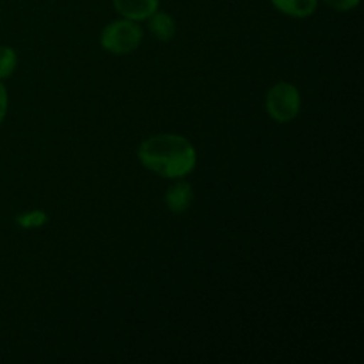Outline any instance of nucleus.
<instances>
[{"mask_svg":"<svg viewBox=\"0 0 364 364\" xmlns=\"http://www.w3.org/2000/svg\"><path fill=\"white\" fill-rule=\"evenodd\" d=\"M146 21H148V28L151 31V34L155 36L159 41L167 43L176 36V20H174L169 13L155 11Z\"/></svg>","mask_w":364,"mask_h":364,"instance_id":"nucleus-7","label":"nucleus"},{"mask_svg":"<svg viewBox=\"0 0 364 364\" xmlns=\"http://www.w3.org/2000/svg\"><path fill=\"white\" fill-rule=\"evenodd\" d=\"M48 223V213L45 210H31V212L20 213L16 217V224L21 228V230H38V228H43Z\"/></svg>","mask_w":364,"mask_h":364,"instance_id":"nucleus-9","label":"nucleus"},{"mask_svg":"<svg viewBox=\"0 0 364 364\" xmlns=\"http://www.w3.org/2000/svg\"><path fill=\"white\" fill-rule=\"evenodd\" d=\"M301 91L290 82H277L265 95V110L276 123L287 124L294 121L301 112Z\"/></svg>","mask_w":364,"mask_h":364,"instance_id":"nucleus-3","label":"nucleus"},{"mask_svg":"<svg viewBox=\"0 0 364 364\" xmlns=\"http://www.w3.org/2000/svg\"><path fill=\"white\" fill-rule=\"evenodd\" d=\"M114 9L121 18L134 21H146L155 11H159L160 0H112Z\"/></svg>","mask_w":364,"mask_h":364,"instance_id":"nucleus-5","label":"nucleus"},{"mask_svg":"<svg viewBox=\"0 0 364 364\" xmlns=\"http://www.w3.org/2000/svg\"><path fill=\"white\" fill-rule=\"evenodd\" d=\"M322 2L338 13H347V11L355 9L361 4V0H322Z\"/></svg>","mask_w":364,"mask_h":364,"instance_id":"nucleus-10","label":"nucleus"},{"mask_svg":"<svg viewBox=\"0 0 364 364\" xmlns=\"http://www.w3.org/2000/svg\"><path fill=\"white\" fill-rule=\"evenodd\" d=\"M192 199H194V188H192L191 181H187L185 178H178L164 196V203H166L167 210L171 213H178V215L191 208Z\"/></svg>","mask_w":364,"mask_h":364,"instance_id":"nucleus-4","label":"nucleus"},{"mask_svg":"<svg viewBox=\"0 0 364 364\" xmlns=\"http://www.w3.org/2000/svg\"><path fill=\"white\" fill-rule=\"evenodd\" d=\"M144 32L139 21L119 18L105 25L100 34V45L112 55H130L141 46Z\"/></svg>","mask_w":364,"mask_h":364,"instance_id":"nucleus-2","label":"nucleus"},{"mask_svg":"<svg viewBox=\"0 0 364 364\" xmlns=\"http://www.w3.org/2000/svg\"><path fill=\"white\" fill-rule=\"evenodd\" d=\"M320 0H270L274 9L290 18H309L318 9Z\"/></svg>","mask_w":364,"mask_h":364,"instance_id":"nucleus-6","label":"nucleus"},{"mask_svg":"<svg viewBox=\"0 0 364 364\" xmlns=\"http://www.w3.org/2000/svg\"><path fill=\"white\" fill-rule=\"evenodd\" d=\"M7 109H9V95H7V87L4 80H0V124L6 119Z\"/></svg>","mask_w":364,"mask_h":364,"instance_id":"nucleus-11","label":"nucleus"},{"mask_svg":"<svg viewBox=\"0 0 364 364\" xmlns=\"http://www.w3.org/2000/svg\"><path fill=\"white\" fill-rule=\"evenodd\" d=\"M18 53L13 46L0 45V80H6L16 71Z\"/></svg>","mask_w":364,"mask_h":364,"instance_id":"nucleus-8","label":"nucleus"},{"mask_svg":"<svg viewBox=\"0 0 364 364\" xmlns=\"http://www.w3.org/2000/svg\"><path fill=\"white\" fill-rule=\"evenodd\" d=\"M142 166L167 180L187 178L198 164L196 146L180 134H156L144 139L137 148Z\"/></svg>","mask_w":364,"mask_h":364,"instance_id":"nucleus-1","label":"nucleus"}]
</instances>
